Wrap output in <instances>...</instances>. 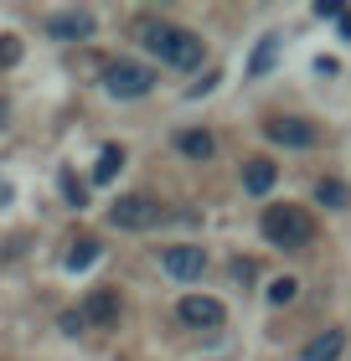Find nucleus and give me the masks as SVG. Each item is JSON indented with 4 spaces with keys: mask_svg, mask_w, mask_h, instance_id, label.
I'll list each match as a JSON object with an SVG mask.
<instances>
[{
    "mask_svg": "<svg viewBox=\"0 0 351 361\" xmlns=\"http://www.w3.org/2000/svg\"><path fill=\"white\" fill-rule=\"evenodd\" d=\"M140 42L165 62V68H181V73L202 68V57H207V42L196 37V31H186V26H171V21H145Z\"/></svg>",
    "mask_w": 351,
    "mask_h": 361,
    "instance_id": "nucleus-1",
    "label": "nucleus"
},
{
    "mask_svg": "<svg viewBox=\"0 0 351 361\" xmlns=\"http://www.w3.org/2000/svg\"><path fill=\"white\" fill-rule=\"evenodd\" d=\"M258 233L274 243V248H310V238H315V217L305 207H290V202H279V207H263V217H258Z\"/></svg>",
    "mask_w": 351,
    "mask_h": 361,
    "instance_id": "nucleus-2",
    "label": "nucleus"
},
{
    "mask_svg": "<svg viewBox=\"0 0 351 361\" xmlns=\"http://www.w3.org/2000/svg\"><path fill=\"white\" fill-rule=\"evenodd\" d=\"M104 88H109L114 98H145L150 88H155V73H150L145 62L119 57V62H109V68H104Z\"/></svg>",
    "mask_w": 351,
    "mask_h": 361,
    "instance_id": "nucleus-3",
    "label": "nucleus"
},
{
    "mask_svg": "<svg viewBox=\"0 0 351 361\" xmlns=\"http://www.w3.org/2000/svg\"><path fill=\"white\" fill-rule=\"evenodd\" d=\"M109 222H114V227H124V233H145V227H155V222H160V202H155V196H145V191L119 196V202L109 207Z\"/></svg>",
    "mask_w": 351,
    "mask_h": 361,
    "instance_id": "nucleus-4",
    "label": "nucleus"
},
{
    "mask_svg": "<svg viewBox=\"0 0 351 361\" xmlns=\"http://www.w3.org/2000/svg\"><path fill=\"white\" fill-rule=\"evenodd\" d=\"M160 269L181 279V284H191V279H202L207 269V248H196V243H171V248H160Z\"/></svg>",
    "mask_w": 351,
    "mask_h": 361,
    "instance_id": "nucleus-5",
    "label": "nucleus"
},
{
    "mask_svg": "<svg viewBox=\"0 0 351 361\" xmlns=\"http://www.w3.org/2000/svg\"><path fill=\"white\" fill-rule=\"evenodd\" d=\"M181 325H191V331H217V325L227 320V305L212 300V294H186V300L176 305Z\"/></svg>",
    "mask_w": 351,
    "mask_h": 361,
    "instance_id": "nucleus-6",
    "label": "nucleus"
},
{
    "mask_svg": "<svg viewBox=\"0 0 351 361\" xmlns=\"http://www.w3.org/2000/svg\"><path fill=\"white\" fill-rule=\"evenodd\" d=\"M263 135L274 145H284V150H310V145L321 140L310 119H274V124H263Z\"/></svg>",
    "mask_w": 351,
    "mask_h": 361,
    "instance_id": "nucleus-7",
    "label": "nucleus"
},
{
    "mask_svg": "<svg viewBox=\"0 0 351 361\" xmlns=\"http://www.w3.org/2000/svg\"><path fill=\"white\" fill-rule=\"evenodd\" d=\"M47 31H52L57 42H88L93 37V16L88 11H57V16H47Z\"/></svg>",
    "mask_w": 351,
    "mask_h": 361,
    "instance_id": "nucleus-8",
    "label": "nucleus"
},
{
    "mask_svg": "<svg viewBox=\"0 0 351 361\" xmlns=\"http://www.w3.org/2000/svg\"><path fill=\"white\" fill-rule=\"evenodd\" d=\"M119 289H88V300H83V320L88 325H114L119 320Z\"/></svg>",
    "mask_w": 351,
    "mask_h": 361,
    "instance_id": "nucleus-9",
    "label": "nucleus"
},
{
    "mask_svg": "<svg viewBox=\"0 0 351 361\" xmlns=\"http://www.w3.org/2000/svg\"><path fill=\"white\" fill-rule=\"evenodd\" d=\"M274 180H279V166H274V160H248V166H243V191H254V196H269L274 191Z\"/></svg>",
    "mask_w": 351,
    "mask_h": 361,
    "instance_id": "nucleus-10",
    "label": "nucleus"
},
{
    "mask_svg": "<svg viewBox=\"0 0 351 361\" xmlns=\"http://www.w3.org/2000/svg\"><path fill=\"white\" fill-rule=\"evenodd\" d=\"M315 202L331 207V212H346L351 207V186L341 176H321V180H315Z\"/></svg>",
    "mask_w": 351,
    "mask_h": 361,
    "instance_id": "nucleus-11",
    "label": "nucleus"
},
{
    "mask_svg": "<svg viewBox=\"0 0 351 361\" xmlns=\"http://www.w3.org/2000/svg\"><path fill=\"white\" fill-rule=\"evenodd\" d=\"M176 150L186 155V160H212L217 140L207 135V129H181V135H176Z\"/></svg>",
    "mask_w": 351,
    "mask_h": 361,
    "instance_id": "nucleus-12",
    "label": "nucleus"
},
{
    "mask_svg": "<svg viewBox=\"0 0 351 361\" xmlns=\"http://www.w3.org/2000/svg\"><path fill=\"white\" fill-rule=\"evenodd\" d=\"M341 351H346V331H321L305 346V361H336Z\"/></svg>",
    "mask_w": 351,
    "mask_h": 361,
    "instance_id": "nucleus-13",
    "label": "nucleus"
},
{
    "mask_svg": "<svg viewBox=\"0 0 351 361\" xmlns=\"http://www.w3.org/2000/svg\"><path fill=\"white\" fill-rule=\"evenodd\" d=\"M119 171H124V150H119V145H104V150H98V166H93V180H98V186H109Z\"/></svg>",
    "mask_w": 351,
    "mask_h": 361,
    "instance_id": "nucleus-14",
    "label": "nucleus"
},
{
    "mask_svg": "<svg viewBox=\"0 0 351 361\" xmlns=\"http://www.w3.org/2000/svg\"><path fill=\"white\" fill-rule=\"evenodd\" d=\"M274 57H279V37H258L254 57H248V78H263V73L274 68Z\"/></svg>",
    "mask_w": 351,
    "mask_h": 361,
    "instance_id": "nucleus-15",
    "label": "nucleus"
},
{
    "mask_svg": "<svg viewBox=\"0 0 351 361\" xmlns=\"http://www.w3.org/2000/svg\"><path fill=\"white\" fill-rule=\"evenodd\" d=\"M73 274H83V269H93L98 264V238H78L73 248H68V258H62Z\"/></svg>",
    "mask_w": 351,
    "mask_h": 361,
    "instance_id": "nucleus-16",
    "label": "nucleus"
},
{
    "mask_svg": "<svg viewBox=\"0 0 351 361\" xmlns=\"http://www.w3.org/2000/svg\"><path fill=\"white\" fill-rule=\"evenodd\" d=\"M57 180H62V196H68V202H73V207H83V202H88V186H83V180H78L73 171H62Z\"/></svg>",
    "mask_w": 351,
    "mask_h": 361,
    "instance_id": "nucleus-17",
    "label": "nucleus"
},
{
    "mask_svg": "<svg viewBox=\"0 0 351 361\" xmlns=\"http://www.w3.org/2000/svg\"><path fill=\"white\" fill-rule=\"evenodd\" d=\"M295 294H299L295 279H274L269 284V305H295Z\"/></svg>",
    "mask_w": 351,
    "mask_h": 361,
    "instance_id": "nucleus-18",
    "label": "nucleus"
},
{
    "mask_svg": "<svg viewBox=\"0 0 351 361\" xmlns=\"http://www.w3.org/2000/svg\"><path fill=\"white\" fill-rule=\"evenodd\" d=\"M16 62H21V37H0V68H16Z\"/></svg>",
    "mask_w": 351,
    "mask_h": 361,
    "instance_id": "nucleus-19",
    "label": "nucleus"
},
{
    "mask_svg": "<svg viewBox=\"0 0 351 361\" xmlns=\"http://www.w3.org/2000/svg\"><path fill=\"white\" fill-rule=\"evenodd\" d=\"M315 16H321V21H341L346 6H341V0H315Z\"/></svg>",
    "mask_w": 351,
    "mask_h": 361,
    "instance_id": "nucleus-20",
    "label": "nucleus"
},
{
    "mask_svg": "<svg viewBox=\"0 0 351 361\" xmlns=\"http://www.w3.org/2000/svg\"><path fill=\"white\" fill-rule=\"evenodd\" d=\"M62 331H68V336L88 331V320H83V310H68V315H62Z\"/></svg>",
    "mask_w": 351,
    "mask_h": 361,
    "instance_id": "nucleus-21",
    "label": "nucleus"
},
{
    "mask_svg": "<svg viewBox=\"0 0 351 361\" xmlns=\"http://www.w3.org/2000/svg\"><path fill=\"white\" fill-rule=\"evenodd\" d=\"M212 88H217V73H207V78H202V83H196V88H191V98H202V93H212Z\"/></svg>",
    "mask_w": 351,
    "mask_h": 361,
    "instance_id": "nucleus-22",
    "label": "nucleus"
},
{
    "mask_svg": "<svg viewBox=\"0 0 351 361\" xmlns=\"http://www.w3.org/2000/svg\"><path fill=\"white\" fill-rule=\"evenodd\" d=\"M11 196H16V191H11V180L0 176V207H11Z\"/></svg>",
    "mask_w": 351,
    "mask_h": 361,
    "instance_id": "nucleus-23",
    "label": "nucleus"
},
{
    "mask_svg": "<svg viewBox=\"0 0 351 361\" xmlns=\"http://www.w3.org/2000/svg\"><path fill=\"white\" fill-rule=\"evenodd\" d=\"M341 37H351V11L341 16Z\"/></svg>",
    "mask_w": 351,
    "mask_h": 361,
    "instance_id": "nucleus-24",
    "label": "nucleus"
}]
</instances>
